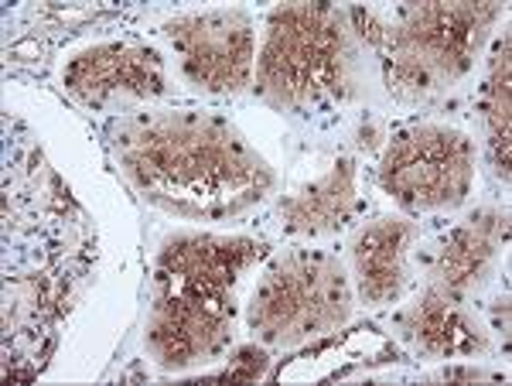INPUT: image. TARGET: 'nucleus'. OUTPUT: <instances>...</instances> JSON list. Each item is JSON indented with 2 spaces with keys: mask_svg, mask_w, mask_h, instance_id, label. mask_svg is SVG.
Returning <instances> with one entry per match:
<instances>
[{
  "mask_svg": "<svg viewBox=\"0 0 512 386\" xmlns=\"http://www.w3.org/2000/svg\"><path fill=\"white\" fill-rule=\"evenodd\" d=\"M120 151L137 188L192 216L243 209L270 185L263 164L226 123L192 113L140 123L120 141Z\"/></svg>",
  "mask_w": 512,
  "mask_h": 386,
  "instance_id": "1",
  "label": "nucleus"
},
{
  "mask_svg": "<svg viewBox=\"0 0 512 386\" xmlns=\"http://www.w3.org/2000/svg\"><path fill=\"white\" fill-rule=\"evenodd\" d=\"M345 82V28L328 4L280 7L256 62V86L277 106H304Z\"/></svg>",
  "mask_w": 512,
  "mask_h": 386,
  "instance_id": "2",
  "label": "nucleus"
},
{
  "mask_svg": "<svg viewBox=\"0 0 512 386\" xmlns=\"http://www.w3.org/2000/svg\"><path fill=\"white\" fill-rule=\"evenodd\" d=\"M499 14L495 4H427L403 11L400 24L379 31L390 55V86L424 93L468 69L482 31Z\"/></svg>",
  "mask_w": 512,
  "mask_h": 386,
  "instance_id": "3",
  "label": "nucleus"
},
{
  "mask_svg": "<svg viewBox=\"0 0 512 386\" xmlns=\"http://www.w3.org/2000/svg\"><path fill=\"white\" fill-rule=\"evenodd\" d=\"M349 315V287L342 267L325 253H294L256 287L250 328L270 346L297 342L338 328Z\"/></svg>",
  "mask_w": 512,
  "mask_h": 386,
  "instance_id": "4",
  "label": "nucleus"
},
{
  "mask_svg": "<svg viewBox=\"0 0 512 386\" xmlns=\"http://www.w3.org/2000/svg\"><path fill=\"white\" fill-rule=\"evenodd\" d=\"M472 144L465 134L444 127H417L400 134L379 171V182L407 209L458 205L472 185Z\"/></svg>",
  "mask_w": 512,
  "mask_h": 386,
  "instance_id": "5",
  "label": "nucleus"
},
{
  "mask_svg": "<svg viewBox=\"0 0 512 386\" xmlns=\"http://www.w3.org/2000/svg\"><path fill=\"white\" fill-rule=\"evenodd\" d=\"M226 294L229 291H209V287L158 277L147 346L161 366H188L202 356H212L226 342L233 325V305L226 301Z\"/></svg>",
  "mask_w": 512,
  "mask_h": 386,
  "instance_id": "6",
  "label": "nucleus"
},
{
  "mask_svg": "<svg viewBox=\"0 0 512 386\" xmlns=\"http://www.w3.org/2000/svg\"><path fill=\"white\" fill-rule=\"evenodd\" d=\"M188 79L212 93H236L253 76V24L239 11L188 14L168 24Z\"/></svg>",
  "mask_w": 512,
  "mask_h": 386,
  "instance_id": "7",
  "label": "nucleus"
},
{
  "mask_svg": "<svg viewBox=\"0 0 512 386\" xmlns=\"http://www.w3.org/2000/svg\"><path fill=\"white\" fill-rule=\"evenodd\" d=\"M69 89L82 103L99 106L110 96H158L161 62L151 48L140 45H99L82 52L69 65Z\"/></svg>",
  "mask_w": 512,
  "mask_h": 386,
  "instance_id": "8",
  "label": "nucleus"
},
{
  "mask_svg": "<svg viewBox=\"0 0 512 386\" xmlns=\"http://www.w3.org/2000/svg\"><path fill=\"white\" fill-rule=\"evenodd\" d=\"M253 240H219V236H178L164 246L158 277L209 291H229L236 274L256 257Z\"/></svg>",
  "mask_w": 512,
  "mask_h": 386,
  "instance_id": "9",
  "label": "nucleus"
},
{
  "mask_svg": "<svg viewBox=\"0 0 512 386\" xmlns=\"http://www.w3.org/2000/svg\"><path fill=\"white\" fill-rule=\"evenodd\" d=\"M410 236H414V226L403 219H379L355 236V274H359V291L369 305H386L403 291V246Z\"/></svg>",
  "mask_w": 512,
  "mask_h": 386,
  "instance_id": "10",
  "label": "nucleus"
},
{
  "mask_svg": "<svg viewBox=\"0 0 512 386\" xmlns=\"http://www.w3.org/2000/svg\"><path fill=\"white\" fill-rule=\"evenodd\" d=\"M502 233H506V219L495 212H478L461 229H454V236L441 250V260H437L431 291L461 301V294L485 274Z\"/></svg>",
  "mask_w": 512,
  "mask_h": 386,
  "instance_id": "11",
  "label": "nucleus"
},
{
  "mask_svg": "<svg viewBox=\"0 0 512 386\" xmlns=\"http://www.w3.org/2000/svg\"><path fill=\"white\" fill-rule=\"evenodd\" d=\"M284 223L291 233L318 236L332 233L355 212V168L352 161H338L321 182H315L294 199L284 202Z\"/></svg>",
  "mask_w": 512,
  "mask_h": 386,
  "instance_id": "12",
  "label": "nucleus"
},
{
  "mask_svg": "<svg viewBox=\"0 0 512 386\" xmlns=\"http://www.w3.org/2000/svg\"><path fill=\"white\" fill-rule=\"evenodd\" d=\"M410 332L417 335L420 346L427 352H437V356H461V352L482 349V335L461 315L458 298H448V294L437 291H427L424 301L414 308Z\"/></svg>",
  "mask_w": 512,
  "mask_h": 386,
  "instance_id": "13",
  "label": "nucleus"
},
{
  "mask_svg": "<svg viewBox=\"0 0 512 386\" xmlns=\"http://www.w3.org/2000/svg\"><path fill=\"white\" fill-rule=\"evenodd\" d=\"M485 120H489V137L495 161L502 164V175L509 171V38L495 48L492 76L485 82Z\"/></svg>",
  "mask_w": 512,
  "mask_h": 386,
  "instance_id": "14",
  "label": "nucleus"
},
{
  "mask_svg": "<svg viewBox=\"0 0 512 386\" xmlns=\"http://www.w3.org/2000/svg\"><path fill=\"white\" fill-rule=\"evenodd\" d=\"M263 366H267V356L260 349H243L236 356V363L222 369L219 376H226V380H256V376H263Z\"/></svg>",
  "mask_w": 512,
  "mask_h": 386,
  "instance_id": "15",
  "label": "nucleus"
}]
</instances>
